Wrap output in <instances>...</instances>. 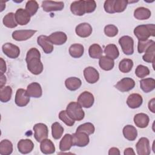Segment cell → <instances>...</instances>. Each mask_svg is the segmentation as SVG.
Instances as JSON below:
<instances>
[{"label": "cell", "instance_id": "20", "mask_svg": "<svg viewBox=\"0 0 155 155\" xmlns=\"http://www.w3.org/2000/svg\"><path fill=\"white\" fill-rule=\"evenodd\" d=\"M18 149L22 154L30 153L34 148V143L30 139H21L18 143Z\"/></svg>", "mask_w": 155, "mask_h": 155}, {"label": "cell", "instance_id": "36", "mask_svg": "<svg viewBox=\"0 0 155 155\" xmlns=\"http://www.w3.org/2000/svg\"><path fill=\"white\" fill-rule=\"evenodd\" d=\"M12 89L11 87L4 86L0 88V101L2 102H8L12 97Z\"/></svg>", "mask_w": 155, "mask_h": 155}, {"label": "cell", "instance_id": "17", "mask_svg": "<svg viewBox=\"0 0 155 155\" xmlns=\"http://www.w3.org/2000/svg\"><path fill=\"white\" fill-rule=\"evenodd\" d=\"M31 16L30 14L23 8H18L15 13V18L18 24L20 25H25L30 21Z\"/></svg>", "mask_w": 155, "mask_h": 155}, {"label": "cell", "instance_id": "12", "mask_svg": "<svg viewBox=\"0 0 155 155\" xmlns=\"http://www.w3.org/2000/svg\"><path fill=\"white\" fill-rule=\"evenodd\" d=\"M135 86L134 81L131 78H124L115 85V88L121 92H126L132 90Z\"/></svg>", "mask_w": 155, "mask_h": 155}, {"label": "cell", "instance_id": "48", "mask_svg": "<svg viewBox=\"0 0 155 155\" xmlns=\"http://www.w3.org/2000/svg\"><path fill=\"white\" fill-rule=\"evenodd\" d=\"M114 0H107L104 2V8L105 11L108 13H114Z\"/></svg>", "mask_w": 155, "mask_h": 155}, {"label": "cell", "instance_id": "49", "mask_svg": "<svg viewBox=\"0 0 155 155\" xmlns=\"http://www.w3.org/2000/svg\"><path fill=\"white\" fill-rule=\"evenodd\" d=\"M154 104H155V99L154 98L151 99L149 101V102H148V108L153 113H155V105H154Z\"/></svg>", "mask_w": 155, "mask_h": 155}, {"label": "cell", "instance_id": "29", "mask_svg": "<svg viewBox=\"0 0 155 155\" xmlns=\"http://www.w3.org/2000/svg\"><path fill=\"white\" fill-rule=\"evenodd\" d=\"M73 146L72 141V135L70 134H65L59 143V150L61 151H68L71 147Z\"/></svg>", "mask_w": 155, "mask_h": 155}, {"label": "cell", "instance_id": "34", "mask_svg": "<svg viewBox=\"0 0 155 155\" xmlns=\"http://www.w3.org/2000/svg\"><path fill=\"white\" fill-rule=\"evenodd\" d=\"M13 152V144L8 139H4L0 142V154L9 155Z\"/></svg>", "mask_w": 155, "mask_h": 155}, {"label": "cell", "instance_id": "37", "mask_svg": "<svg viewBox=\"0 0 155 155\" xmlns=\"http://www.w3.org/2000/svg\"><path fill=\"white\" fill-rule=\"evenodd\" d=\"M133 67V61L131 59H124L119 64V70L124 73H129Z\"/></svg>", "mask_w": 155, "mask_h": 155}, {"label": "cell", "instance_id": "14", "mask_svg": "<svg viewBox=\"0 0 155 155\" xmlns=\"http://www.w3.org/2000/svg\"><path fill=\"white\" fill-rule=\"evenodd\" d=\"M36 30H15L12 33V38L17 41H26L32 37Z\"/></svg>", "mask_w": 155, "mask_h": 155}, {"label": "cell", "instance_id": "38", "mask_svg": "<svg viewBox=\"0 0 155 155\" xmlns=\"http://www.w3.org/2000/svg\"><path fill=\"white\" fill-rule=\"evenodd\" d=\"M63 127L58 122H54L51 125V134L54 139H59L64 133Z\"/></svg>", "mask_w": 155, "mask_h": 155}, {"label": "cell", "instance_id": "46", "mask_svg": "<svg viewBox=\"0 0 155 155\" xmlns=\"http://www.w3.org/2000/svg\"><path fill=\"white\" fill-rule=\"evenodd\" d=\"M104 33L108 37H114L118 33V28L114 25L109 24L105 27Z\"/></svg>", "mask_w": 155, "mask_h": 155}, {"label": "cell", "instance_id": "11", "mask_svg": "<svg viewBox=\"0 0 155 155\" xmlns=\"http://www.w3.org/2000/svg\"><path fill=\"white\" fill-rule=\"evenodd\" d=\"M64 7V4L62 1H44L42 2V8L46 12L61 11Z\"/></svg>", "mask_w": 155, "mask_h": 155}, {"label": "cell", "instance_id": "6", "mask_svg": "<svg viewBox=\"0 0 155 155\" xmlns=\"http://www.w3.org/2000/svg\"><path fill=\"white\" fill-rule=\"evenodd\" d=\"M94 102L93 94L87 91L82 92L78 97V103L85 108H89L93 106Z\"/></svg>", "mask_w": 155, "mask_h": 155}, {"label": "cell", "instance_id": "42", "mask_svg": "<svg viewBox=\"0 0 155 155\" xmlns=\"http://www.w3.org/2000/svg\"><path fill=\"white\" fill-rule=\"evenodd\" d=\"M152 39H147L145 41H139L137 44V51L139 53L145 52L152 44H154Z\"/></svg>", "mask_w": 155, "mask_h": 155}, {"label": "cell", "instance_id": "27", "mask_svg": "<svg viewBox=\"0 0 155 155\" xmlns=\"http://www.w3.org/2000/svg\"><path fill=\"white\" fill-rule=\"evenodd\" d=\"M82 85L81 80L76 77H70L65 81L66 88L70 91H75L80 88Z\"/></svg>", "mask_w": 155, "mask_h": 155}, {"label": "cell", "instance_id": "32", "mask_svg": "<svg viewBox=\"0 0 155 155\" xmlns=\"http://www.w3.org/2000/svg\"><path fill=\"white\" fill-rule=\"evenodd\" d=\"M104 53L107 57H108L112 59H117L119 56V51L115 44H110L107 45L104 49Z\"/></svg>", "mask_w": 155, "mask_h": 155}, {"label": "cell", "instance_id": "15", "mask_svg": "<svg viewBox=\"0 0 155 155\" xmlns=\"http://www.w3.org/2000/svg\"><path fill=\"white\" fill-rule=\"evenodd\" d=\"M37 42L38 44L42 47L45 53L50 54L53 51V45L49 41L48 36L45 35H41L38 36L37 39Z\"/></svg>", "mask_w": 155, "mask_h": 155}, {"label": "cell", "instance_id": "31", "mask_svg": "<svg viewBox=\"0 0 155 155\" xmlns=\"http://www.w3.org/2000/svg\"><path fill=\"white\" fill-rule=\"evenodd\" d=\"M68 51L71 57L74 58H79L83 55L84 48L82 44H74L70 47Z\"/></svg>", "mask_w": 155, "mask_h": 155}, {"label": "cell", "instance_id": "43", "mask_svg": "<svg viewBox=\"0 0 155 155\" xmlns=\"http://www.w3.org/2000/svg\"><path fill=\"white\" fill-rule=\"evenodd\" d=\"M59 118L63 122H64L67 126L71 127L74 124L75 120L71 119L67 114L66 110H62L59 113Z\"/></svg>", "mask_w": 155, "mask_h": 155}, {"label": "cell", "instance_id": "53", "mask_svg": "<svg viewBox=\"0 0 155 155\" xmlns=\"http://www.w3.org/2000/svg\"><path fill=\"white\" fill-rule=\"evenodd\" d=\"M7 79H6V77L5 75L2 74L1 75V84H0V88L3 87L4 86H5V84L6 83Z\"/></svg>", "mask_w": 155, "mask_h": 155}, {"label": "cell", "instance_id": "44", "mask_svg": "<svg viewBox=\"0 0 155 155\" xmlns=\"http://www.w3.org/2000/svg\"><path fill=\"white\" fill-rule=\"evenodd\" d=\"M128 2L127 0H114V11L116 13L123 12L127 8Z\"/></svg>", "mask_w": 155, "mask_h": 155}, {"label": "cell", "instance_id": "45", "mask_svg": "<svg viewBox=\"0 0 155 155\" xmlns=\"http://www.w3.org/2000/svg\"><path fill=\"white\" fill-rule=\"evenodd\" d=\"M136 75L139 78H143L150 74L149 68L143 65H139L135 70Z\"/></svg>", "mask_w": 155, "mask_h": 155}, {"label": "cell", "instance_id": "39", "mask_svg": "<svg viewBox=\"0 0 155 155\" xmlns=\"http://www.w3.org/2000/svg\"><path fill=\"white\" fill-rule=\"evenodd\" d=\"M154 54H155V43L152 44L145 51L142 56L143 60L148 63L154 62Z\"/></svg>", "mask_w": 155, "mask_h": 155}, {"label": "cell", "instance_id": "40", "mask_svg": "<svg viewBox=\"0 0 155 155\" xmlns=\"http://www.w3.org/2000/svg\"><path fill=\"white\" fill-rule=\"evenodd\" d=\"M95 128L94 125L91 122H86L80 125L76 129V132H82L88 135L94 133Z\"/></svg>", "mask_w": 155, "mask_h": 155}, {"label": "cell", "instance_id": "3", "mask_svg": "<svg viewBox=\"0 0 155 155\" xmlns=\"http://www.w3.org/2000/svg\"><path fill=\"white\" fill-rule=\"evenodd\" d=\"M66 111L69 116L74 120L80 121L85 116V113L82 107L76 102H70L67 106Z\"/></svg>", "mask_w": 155, "mask_h": 155}, {"label": "cell", "instance_id": "50", "mask_svg": "<svg viewBox=\"0 0 155 155\" xmlns=\"http://www.w3.org/2000/svg\"><path fill=\"white\" fill-rule=\"evenodd\" d=\"M1 60V75H2L4 74V73L6 71L7 68H6V64L5 61L1 58H0Z\"/></svg>", "mask_w": 155, "mask_h": 155}, {"label": "cell", "instance_id": "22", "mask_svg": "<svg viewBox=\"0 0 155 155\" xmlns=\"http://www.w3.org/2000/svg\"><path fill=\"white\" fill-rule=\"evenodd\" d=\"M26 90L30 97L39 98L42 94V90L41 85L36 82L30 84L27 86Z\"/></svg>", "mask_w": 155, "mask_h": 155}, {"label": "cell", "instance_id": "30", "mask_svg": "<svg viewBox=\"0 0 155 155\" xmlns=\"http://www.w3.org/2000/svg\"><path fill=\"white\" fill-rule=\"evenodd\" d=\"M99 65L102 70L110 71L113 68L114 66V62L113 59L107 57L106 56H102L99 58Z\"/></svg>", "mask_w": 155, "mask_h": 155}, {"label": "cell", "instance_id": "19", "mask_svg": "<svg viewBox=\"0 0 155 155\" xmlns=\"http://www.w3.org/2000/svg\"><path fill=\"white\" fill-rule=\"evenodd\" d=\"M49 41L54 45H61L65 44L67 40V35L62 31H56L48 36Z\"/></svg>", "mask_w": 155, "mask_h": 155}, {"label": "cell", "instance_id": "18", "mask_svg": "<svg viewBox=\"0 0 155 155\" xmlns=\"http://www.w3.org/2000/svg\"><path fill=\"white\" fill-rule=\"evenodd\" d=\"M143 102V99L140 94L138 93H133L128 96L127 99V105L132 109L140 107Z\"/></svg>", "mask_w": 155, "mask_h": 155}, {"label": "cell", "instance_id": "1", "mask_svg": "<svg viewBox=\"0 0 155 155\" xmlns=\"http://www.w3.org/2000/svg\"><path fill=\"white\" fill-rule=\"evenodd\" d=\"M25 61L28 71L33 74H41L44 69L41 61V53L36 48H31L27 53Z\"/></svg>", "mask_w": 155, "mask_h": 155}, {"label": "cell", "instance_id": "10", "mask_svg": "<svg viewBox=\"0 0 155 155\" xmlns=\"http://www.w3.org/2000/svg\"><path fill=\"white\" fill-rule=\"evenodd\" d=\"M2 50L7 56L12 59L17 58L20 54L19 48L17 45L9 42L5 43L2 47Z\"/></svg>", "mask_w": 155, "mask_h": 155}, {"label": "cell", "instance_id": "2", "mask_svg": "<svg viewBox=\"0 0 155 155\" xmlns=\"http://www.w3.org/2000/svg\"><path fill=\"white\" fill-rule=\"evenodd\" d=\"M134 34L139 41H145L150 36H154V24H143L137 26L134 29Z\"/></svg>", "mask_w": 155, "mask_h": 155}, {"label": "cell", "instance_id": "4", "mask_svg": "<svg viewBox=\"0 0 155 155\" xmlns=\"http://www.w3.org/2000/svg\"><path fill=\"white\" fill-rule=\"evenodd\" d=\"M119 44L125 54L131 55L134 53V41L129 36H123L119 38Z\"/></svg>", "mask_w": 155, "mask_h": 155}, {"label": "cell", "instance_id": "51", "mask_svg": "<svg viewBox=\"0 0 155 155\" xmlns=\"http://www.w3.org/2000/svg\"><path fill=\"white\" fill-rule=\"evenodd\" d=\"M108 154L109 155H119L120 154V151L117 148L112 147L109 150Z\"/></svg>", "mask_w": 155, "mask_h": 155}, {"label": "cell", "instance_id": "5", "mask_svg": "<svg viewBox=\"0 0 155 155\" xmlns=\"http://www.w3.org/2000/svg\"><path fill=\"white\" fill-rule=\"evenodd\" d=\"M34 137L37 142H41L44 139L47 138L48 136V130L47 126L43 123H38L33 126Z\"/></svg>", "mask_w": 155, "mask_h": 155}, {"label": "cell", "instance_id": "21", "mask_svg": "<svg viewBox=\"0 0 155 155\" xmlns=\"http://www.w3.org/2000/svg\"><path fill=\"white\" fill-rule=\"evenodd\" d=\"M70 10L74 15L83 16L85 13H86L85 1L79 0L73 2L70 5Z\"/></svg>", "mask_w": 155, "mask_h": 155}, {"label": "cell", "instance_id": "7", "mask_svg": "<svg viewBox=\"0 0 155 155\" xmlns=\"http://www.w3.org/2000/svg\"><path fill=\"white\" fill-rule=\"evenodd\" d=\"M72 135V141L73 146L84 147L87 146L90 142L88 135L82 132H76Z\"/></svg>", "mask_w": 155, "mask_h": 155}, {"label": "cell", "instance_id": "47", "mask_svg": "<svg viewBox=\"0 0 155 155\" xmlns=\"http://www.w3.org/2000/svg\"><path fill=\"white\" fill-rule=\"evenodd\" d=\"M96 7V3L94 0H86L85 1V12L87 13H92L94 11Z\"/></svg>", "mask_w": 155, "mask_h": 155}, {"label": "cell", "instance_id": "13", "mask_svg": "<svg viewBox=\"0 0 155 155\" xmlns=\"http://www.w3.org/2000/svg\"><path fill=\"white\" fill-rule=\"evenodd\" d=\"M84 76L85 81L89 84H94L99 79V73L93 67H87L84 70Z\"/></svg>", "mask_w": 155, "mask_h": 155}, {"label": "cell", "instance_id": "35", "mask_svg": "<svg viewBox=\"0 0 155 155\" xmlns=\"http://www.w3.org/2000/svg\"><path fill=\"white\" fill-rule=\"evenodd\" d=\"M88 53L91 58L93 59H99L102 56L103 50L99 44H93L90 46Z\"/></svg>", "mask_w": 155, "mask_h": 155}, {"label": "cell", "instance_id": "26", "mask_svg": "<svg viewBox=\"0 0 155 155\" xmlns=\"http://www.w3.org/2000/svg\"><path fill=\"white\" fill-rule=\"evenodd\" d=\"M151 12L150 10L143 7L136 8L134 11V17L138 20H145L150 18Z\"/></svg>", "mask_w": 155, "mask_h": 155}, {"label": "cell", "instance_id": "41", "mask_svg": "<svg viewBox=\"0 0 155 155\" xmlns=\"http://www.w3.org/2000/svg\"><path fill=\"white\" fill-rule=\"evenodd\" d=\"M39 5L36 1H28L25 4V10L30 14L31 16L36 14Z\"/></svg>", "mask_w": 155, "mask_h": 155}, {"label": "cell", "instance_id": "9", "mask_svg": "<svg viewBox=\"0 0 155 155\" xmlns=\"http://www.w3.org/2000/svg\"><path fill=\"white\" fill-rule=\"evenodd\" d=\"M137 153L139 155H149L151 153L148 139L142 137L139 139L136 145Z\"/></svg>", "mask_w": 155, "mask_h": 155}, {"label": "cell", "instance_id": "8", "mask_svg": "<svg viewBox=\"0 0 155 155\" xmlns=\"http://www.w3.org/2000/svg\"><path fill=\"white\" fill-rule=\"evenodd\" d=\"M30 97L27 90L23 88H19L17 90L15 94V104L20 107H25L29 103Z\"/></svg>", "mask_w": 155, "mask_h": 155}, {"label": "cell", "instance_id": "28", "mask_svg": "<svg viewBox=\"0 0 155 155\" xmlns=\"http://www.w3.org/2000/svg\"><path fill=\"white\" fill-rule=\"evenodd\" d=\"M140 87L145 93H149L153 91L155 88V80L153 78H149L140 80Z\"/></svg>", "mask_w": 155, "mask_h": 155}, {"label": "cell", "instance_id": "24", "mask_svg": "<svg viewBox=\"0 0 155 155\" xmlns=\"http://www.w3.org/2000/svg\"><path fill=\"white\" fill-rule=\"evenodd\" d=\"M40 150L43 154H50L55 152V147L53 142L48 139H44L41 142Z\"/></svg>", "mask_w": 155, "mask_h": 155}, {"label": "cell", "instance_id": "23", "mask_svg": "<svg viewBox=\"0 0 155 155\" xmlns=\"http://www.w3.org/2000/svg\"><path fill=\"white\" fill-rule=\"evenodd\" d=\"M133 119L136 126L140 128H146L148 125L150 121L148 116L147 114L143 113L136 114L134 116Z\"/></svg>", "mask_w": 155, "mask_h": 155}, {"label": "cell", "instance_id": "33", "mask_svg": "<svg viewBox=\"0 0 155 155\" xmlns=\"http://www.w3.org/2000/svg\"><path fill=\"white\" fill-rule=\"evenodd\" d=\"M2 22L4 25L8 28H15L17 27L18 23L15 18V13L10 12L5 15L2 19Z\"/></svg>", "mask_w": 155, "mask_h": 155}, {"label": "cell", "instance_id": "52", "mask_svg": "<svg viewBox=\"0 0 155 155\" xmlns=\"http://www.w3.org/2000/svg\"><path fill=\"white\" fill-rule=\"evenodd\" d=\"M124 155H131L135 154V153L134 151V150L132 148H127L125 149L124 152Z\"/></svg>", "mask_w": 155, "mask_h": 155}, {"label": "cell", "instance_id": "25", "mask_svg": "<svg viewBox=\"0 0 155 155\" xmlns=\"http://www.w3.org/2000/svg\"><path fill=\"white\" fill-rule=\"evenodd\" d=\"M122 132L124 137L130 141L134 140L137 136V131L136 128L131 125H125L123 128Z\"/></svg>", "mask_w": 155, "mask_h": 155}, {"label": "cell", "instance_id": "16", "mask_svg": "<svg viewBox=\"0 0 155 155\" xmlns=\"http://www.w3.org/2000/svg\"><path fill=\"white\" fill-rule=\"evenodd\" d=\"M92 27L90 24L87 22H83L78 24L76 28L75 31L78 36L81 38H87L92 33Z\"/></svg>", "mask_w": 155, "mask_h": 155}]
</instances>
